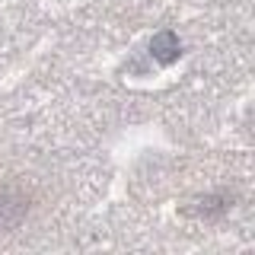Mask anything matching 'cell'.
I'll return each mask as SVG.
<instances>
[{
    "label": "cell",
    "mask_w": 255,
    "mask_h": 255,
    "mask_svg": "<svg viewBox=\"0 0 255 255\" xmlns=\"http://www.w3.org/2000/svg\"><path fill=\"white\" fill-rule=\"evenodd\" d=\"M150 54H153L159 64H172L182 54L179 35H175V32H156V35L150 38Z\"/></svg>",
    "instance_id": "6da1fadb"
}]
</instances>
